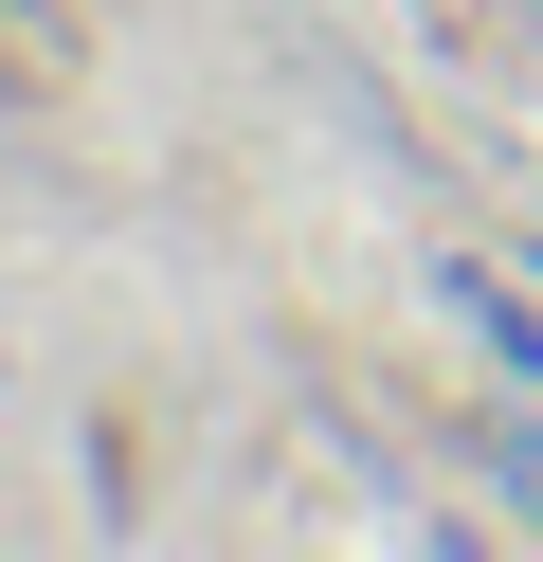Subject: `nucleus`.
I'll list each match as a JSON object with an SVG mask.
<instances>
[{
    "label": "nucleus",
    "instance_id": "obj_1",
    "mask_svg": "<svg viewBox=\"0 0 543 562\" xmlns=\"http://www.w3.org/2000/svg\"><path fill=\"white\" fill-rule=\"evenodd\" d=\"M453 327H471V345H489V363H507V381H543V308H525V291H507V272H453Z\"/></svg>",
    "mask_w": 543,
    "mask_h": 562
}]
</instances>
